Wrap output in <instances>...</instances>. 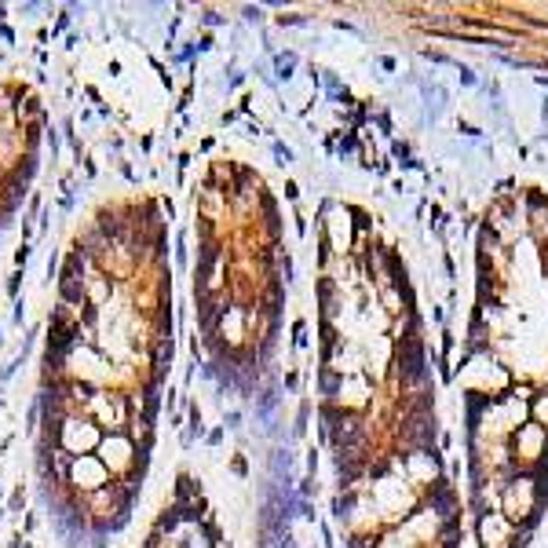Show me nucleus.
<instances>
[{
    "instance_id": "nucleus-1",
    "label": "nucleus",
    "mask_w": 548,
    "mask_h": 548,
    "mask_svg": "<svg viewBox=\"0 0 548 548\" xmlns=\"http://www.w3.org/2000/svg\"><path fill=\"white\" fill-rule=\"evenodd\" d=\"M59 292H62V300H66V304H81V296H84V289H81V274H66V271H62Z\"/></svg>"
},
{
    "instance_id": "nucleus-2",
    "label": "nucleus",
    "mask_w": 548,
    "mask_h": 548,
    "mask_svg": "<svg viewBox=\"0 0 548 548\" xmlns=\"http://www.w3.org/2000/svg\"><path fill=\"white\" fill-rule=\"evenodd\" d=\"M37 139H40V124H29V132H26V143H29V150L37 146Z\"/></svg>"
},
{
    "instance_id": "nucleus-3",
    "label": "nucleus",
    "mask_w": 548,
    "mask_h": 548,
    "mask_svg": "<svg viewBox=\"0 0 548 548\" xmlns=\"http://www.w3.org/2000/svg\"><path fill=\"white\" fill-rule=\"evenodd\" d=\"M26 260H29V248L22 245V248H19V253H15V263H19V267H22V263H26Z\"/></svg>"
}]
</instances>
